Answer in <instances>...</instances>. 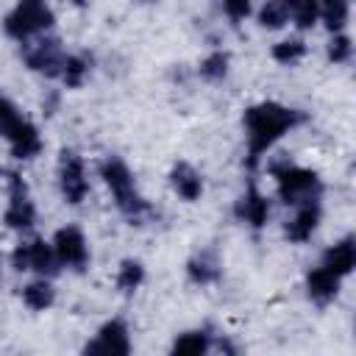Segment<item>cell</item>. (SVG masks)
I'll list each match as a JSON object with an SVG mask.
<instances>
[{
    "label": "cell",
    "mask_w": 356,
    "mask_h": 356,
    "mask_svg": "<svg viewBox=\"0 0 356 356\" xmlns=\"http://www.w3.org/2000/svg\"><path fill=\"white\" fill-rule=\"evenodd\" d=\"M320 6V17L325 22V28L334 33V31H342L345 22H348V0H317Z\"/></svg>",
    "instance_id": "44dd1931"
},
{
    "label": "cell",
    "mask_w": 356,
    "mask_h": 356,
    "mask_svg": "<svg viewBox=\"0 0 356 356\" xmlns=\"http://www.w3.org/2000/svg\"><path fill=\"white\" fill-rule=\"evenodd\" d=\"M186 273H189V278H192L195 284H211V281H217V278H220V261H217L214 250L197 253V256L186 264Z\"/></svg>",
    "instance_id": "2e32d148"
},
{
    "label": "cell",
    "mask_w": 356,
    "mask_h": 356,
    "mask_svg": "<svg viewBox=\"0 0 356 356\" xmlns=\"http://www.w3.org/2000/svg\"><path fill=\"white\" fill-rule=\"evenodd\" d=\"M25 122H28V120L19 114V108H17L8 97L0 95V136H3V139H11Z\"/></svg>",
    "instance_id": "603a6c76"
},
{
    "label": "cell",
    "mask_w": 356,
    "mask_h": 356,
    "mask_svg": "<svg viewBox=\"0 0 356 356\" xmlns=\"http://www.w3.org/2000/svg\"><path fill=\"white\" fill-rule=\"evenodd\" d=\"M58 256L53 250V245H47L44 239H33L31 242V270H36L42 278H50L58 273Z\"/></svg>",
    "instance_id": "9a60e30c"
},
{
    "label": "cell",
    "mask_w": 356,
    "mask_h": 356,
    "mask_svg": "<svg viewBox=\"0 0 356 356\" xmlns=\"http://www.w3.org/2000/svg\"><path fill=\"white\" fill-rule=\"evenodd\" d=\"M209 331H186L172 342V353L175 356H200L209 350Z\"/></svg>",
    "instance_id": "ffe728a7"
},
{
    "label": "cell",
    "mask_w": 356,
    "mask_h": 356,
    "mask_svg": "<svg viewBox=\"0 0 356 356\" xmlns=\"http://www.w3.org/2000/svg\"><path fill=\"white\" fill-rule=\"evenodd\" d=\"M100 178L106 181V186L111 189L120 211L128 217V220H142L145 214H150V203L136 192L134 186V175L128 170V164L117 156H108L103 164H100Z\"/></svg>",
    "instance_id": "7a4b0ae2"
},
{
    "label": "cell",
    "mask_w": 356,
    "mask_h": 356,
    "mask_svg": "<svg viewBox=\"0 0 356 356\" xmlns=\"http://www.w3.org/2000/svg\"><path fill=\"white\" fill-rule=\"evenodd\" d=\"M131 350V339H128V328L122 320H108L100 331L97 339L86 345V353H108V356H125Z\"/></svg>",
    "instance_id": "9c48e42d"
},
{
    "label": "cell",
    "mask_w": 356,
    "mask_h": 356,
    "mask_svg": "<svg viewBox=\"0 0 356 356\" xmlns=\"http://www.w3.org/2000/svg\"><path fill=\"white\" fill-rule=\"evenodd\" d=\"M56 22L50 6L44 0H19L3 19V28L11 39L17 42H25L28 36L39 33V31H47L50 25Z\"/></svg>",
    "instance_id": "277c9868"
},
{
    "label": "cell",
    "mask_w": 356,
    "mask_h": 356,
    "mask_svg": "<svg viewBox=\"0 0 356 356\" xmlns=\"http://www.w3.org/2000/svg\"><path fill=\"white\" fill-rule=\"evenodd\" d=\"M234 211H236V217H239L242 222H248V225H253V228H261V225L267 222V217H270V200H267L256 186H250V189L236 200Z\"/></svg>",
    "instance_id": "30bf717a"
},
{
    "label": "cell",
    "mask_w": 356,
    "mask_h": 356,
    "mask_svg": "<svg viewBox=\"0 0 356 356\" xmlns=\"http://www.w3.org/2000/svg\"><path fill=\"white\" fill-rule=\"evenodd\" d=\"M306 289H309V298L320 306L331 303L339 292V275H334L331 270H325L323 264L314 267L309 275H306Z\"/></svg>",
    "instance_id": "7c38bea8"
},
{
    "label": "cell",
    "mask_w": 356,
    "mask_h": 356,
    "mask_svg": "<svg viewBox=\"0 0 356 356\" xmlns=\"http://www.w3.org/2000/svg\"><path fill=\"white\" fill-rule=\"evenodd\" d=\"M25 64L47 78H56L61 75V64H64V50H61V42L47 36V39H39L36 44H31L25 50Z\"/></svg>",
    "instance_id": "ba28073f"
},
{
    "label": "cell",
    "mask_w": 356,
    "mask_h": 356,
    "mask_svg": "<svg viewBox=\"0 0 356 356\" xmlns=\"http://www.w3.org/2000/svg\"><path fill=\"white\" fill-rule=\"evenodd\" d=\"M270 172L275 178V184H278V197L286 206H300L306 200H320L323 184H320L314 170L298 167L289 159H278V161L270 164Z\"/></svg>",
    "instance_id": "3957f363"
},
{
    "label": "cell",
    "mask_w": 356,
    "mask_h": 356,
    "mask_svg": "<svg viewBox=\"0 0 356 356\" xmlns=\"http://www.w3.org/2000/svg\"><path fill=\"white\" fill-rule=\"evenodd\" d=\"M222 8L234 22H239L250 14V0H222Z\"/></svg>",
    "instance_id": "f1b7e54d"
},
{
    "label": "cell",
    "mask_w": 356,
    "mask_h": 356,
    "mask_svg": "<svg viewBox=\"0 0 356 356\" xmlns=\"http://www.w3.org/2000/svg\"><path fill=\"white\" fill-rule=\"evenodd\" d=\"M11 261H14V267L19 273L22 270H31V242H19L14 248V253H11Z\"/></svg>",
    "instance_id": "f546056e"
},
{
    "label": "cell",
    "mask_w": 356,
    "mask_h": 356,
    "mask_svg": "<svg viewBox=\"0 0 356 356\" xmlns=\"http://www.w3.org/2000/svg\"><path fill=\"white\" fill-rule=\"evenodd\" d=\"M225 72H228V53H222V50H214L211 56H206L200 61V75L206 81H222Z\"/></svg>",
    "instance_id": "484cf974"
},
{
    "label": "cell",
    "mask_w": 356,
    "mask_h": 356,
    "mask_svg": "<svg viewBox=\"0 0 356 356\" xmlns=\"http://www.w3.org/2000/svg\"><path fill=\"white\" fill-rule=\"evenodd\" d=\"M53 250H56L58 261H61L64 267H72V270H83L86 261H89L86 239H83L81 228H75V225H67V228H58V231H56Z\"/></svg>",
    "instance_id": "8992f818"
},
{
    "label": "cell",
    "mask_w": 356,
    "mask_h": 356,
    "mask_svg": "<svg viewBox=\"0 0 356 356\" xmlns=\"http://www.w3.org/2000/svg\"><path fill=\"white\" fill-rule=\"evenodd\" d=\"M142 3H153V0H142Z\"/></svg>",
    "instance_id": "1f68e13d"
},
{
    "label": "cell",
    "mask_w": 356,
    "mask_h": 356,
    "mask_svg": "<svg viewBox=\"0 0 356 356\" xmlns=\"http://www.w3.org/2000/svg\"><path fill=\"white\" fill-rule=\"evenodd\" d=\"M89 75V58L86 56H64L61 64V78L70 89H78Z\"/></svg>",
    "instance_id": "7402d4cb"
},
{
    "label": "cell",
    "mask_w": 356,
    "mask_h": 356,
    "mask_svg": "<svg viewBox=\"0 0 356 356\" xmlns=\"http://www.w3.org/2000/svg\"><path fill=\"white\" fill-rule=\"evenodd\" d=\"M170 184H172V189H175L184 200H189V203L197 200L200 192H203V178H200V172H197L192 164H186V161H178V164L172 167Z\"/></svg>",
    "instance_id": "4fadbf2b"
},
{
    "label": "cell",
    "mask_w": 356,
    "mask_h": 356,
    "mask_svg": "<svg viewBox=\"0 0 356 356\" xmlns=\"http://www.w3.org/2000/svg\"><path fill=\"white\" fill-rule=\"evenodd\" d=\"M323 267L331 270L334 275H348L353 267H356V245L350 236H345L342 242L331 245L325 253H323Z\"/></svg>",
    "instance_id": "5bb4252c"
},
{
    "label": "cell",
    "mask_w": 356,
    "mask_h": 356,
    "mask_svg": "<svg viewBox=\"0 0 356 356\" xmlns=\"http://www.w3.org/2000/svg\"><path fill=\"white\" fill-rule=\"evenodd\" d=\"M22 300H25V306L42 312V309L53 306V300H56V289H53L44 278H39V281H31V284L22 289Z\"/></svg>",
    "instance_id": "d6986e66"
},
{
    "label": "cell",
    "mask_w": 356,
    "mask_h": 356,
    "mask_svg": "<svg viewBox=\"0 0 356 356\" xmlns=\"http://www.w3.org/2000/svg\"><path fill=\"white\" fill-rule=\"evenodd\" d=\"M306 120L303 111L298 108H286L281 103H256L245 111V134H248V170H256L259 159L295 125H300Z\"/></svg>",
    "instance_id": "6da1fadb"
},
{
    "label": "cell",
    "mask_w": 356,
    "mask_h": 356,
    "mask_svg": "<svg viewBox=\"0 0 356 356\" xmlns=\"http://www.w3.org/2000/svg\"><path fill=\"white\" fill-rule=\"evenodd\" d=\"M142 281H145V267L139 261H134V259H125L120 264V273H117V286L122 292H134Z\"/></svg>",
    "instance_id": "cb8c5ba5"
},
{
    "label": "cell",
    "mask_w": 356,
    "mask_h": 356,
    "mask_svg": "<svg viewBox=\"0 0 356 356\" xmlns=\"http://www.w3.org/2000/svg\"><path fill=\"white\" fill-rule=\"evenodd\" d=\"M292 3H295V0H267V3L261 6V11H259L261 28H270V31L284 28L286 19H289V14H292Z\"/></svg>",
    "instance_id": "ac0fdd59"
},
{
    "label": "cell",
    "mask_w": 356,
    "mask_h": 356,
    "mask_svg": "<svg viewBox=\"0 0 356 356\" xmlns=\"http://www.w3.org/2000/svg\"><path fill=\"white\" fill-rule=\"evenodd\" d=\"M67 3H72V6H86L89 0H67Z\"/></svg>",
    "instance_id": "4dcf8cb0"
},
{
    "label": "cell",
    "mask_w": 356,
    "mask_h": 356,
    "mask_svg": "<svg viewBox=\"0 0 356 356\" xmlns=\"http://www.w3.org/2000/svg\"><path fill=\"white\" fill-rule=\"evenodd\" d=\"M303 53H306V42L303 39H284V42H278L273 47V58L278 64H295V61L303 58Z\"/></svg>",
    "instance_id": "d4e9b609"
},
{
    "label": "cell",
    "mask_w": 356,
    "mask_h": 356,
    "mask_svg": "<svg viewBox=\"0 0 356 356\" xmlns=\"http://www.w3.org/2000/svg\"><path fill=\"white\" fill-rule=\"evenodd\" d=\"M8 186H11V200H8V209H6V225L8 228H17V231H25L33 225L36 220V209L28 197V189L22 184V178L17 172H8Z\"/></svg>",
    "instance_id": "52a82bcc"
},
{
    "label": "cell",
    "mask_w": 356,
    "mask_h": 356,
    "mask_svg": "<svg viewBox=\"0 0 356 356\" xmlns=\"http://www.w3.org/2000/svg\"><path fill=\"white\" fill-rule=\"evenodd\" d=\"M8 142H11V153L17 159H33L42 150V139H39V131L33 128V122H25Z\"/></svg>",
    "instance_id": "e0dca14e"
},
{
    "label": "cell",
    "mask_w": 356,
    "mask_h": 356,
    "mask_svg": "<svg viewBox=\"0 0 356 356\" xmlns=\"http://www.w3.org/2000/svg\"><path fill=\"white\" fill-rule=\"evenodd\" d=\"M289 17L295 19V25H298L300 31H306V28H312V25L317 22V17H320V6H317V0H295Z\"/></svg>",
    "instance_id": "4316f807"
},
{
    "label": "cell",
    "mask_w": 356,
    "mask_h": 356,
    "mask_svg": "<svg viewBox=\"0 0 356 356\" xmlns=\"http://www.w3.org/2000/svg\"><path fill=\"white\" fill-rule=\"evenodd\" d=\"M317 222H320V200H306V203L298 206L295 217L286 222L284 231L292 242H306V239H312Z\"/></svg>",
    "instance_id": "8fae6325"
},
{
    "label": "cell",
    "mask_w": 356,
    "mask_h": 356,
    "mask_svg": "<svg viewBox=\"0 0 356 356\" xmlns=\"http://www.w3.org/2000/svg\"><path fill=\"white\" fill-rule=\"evenodd\" d=\"M328 58H331L334 64L348 61V58H350V39L342 36V33H337V36L328 42Z\"/></svg>",
    "instance_id": "83f0119b"
},
{
    "label": "cell",
    "mask_w": 356,
    "mask_h": 356,
    "mask_svg": "<svg viewBox=\"0 0 356 356\" xmlns=\"http://www.w3.org/2000/svg\"><path fill=\"white\" fill-rule=\"evenodd\" d=\"M58 184H61L64 200L72 203V206H78L86 197V192H89L83 161L72 150H61V159H58Z\"/></svg>",
    "instance_id": "5b68a950"
}]
</instances>
